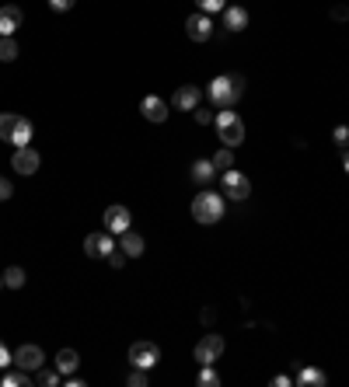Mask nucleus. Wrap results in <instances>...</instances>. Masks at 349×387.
I'll return each instance as SVG.
<instances>
[{
	"label": "nucleus",
	"mask_w": 349,
	"mask_h": 387,
	"mask_svg": "<svg viewBox=\"0 0 349 387\" xmlns=\"http://www.w3.org/2000/svg\"><path fill=\"white\" fill-rule=\"evenodd\" d=\"M245 94V77L241 74H220L206 84V98L217 105V108H234V101Z\"/></svg>",
	"instance_id": "nucleus-1"
},
{
	"label": "nucleus",
	"mask_w": 349,
	"mask_h": 387,
	"mask_svg": "<svg viewBox=\"0 0 349 387\" xmlns=\"http://www.w3.org/2000/svg\"><path fill=\"white\" fill-rule=\"evenodd\" d=\"M223 213H227V203H223V196L210 192V189H203V192L192 199V220H196V223H203V227H214V223H220V220H223Z\"/></svg>",
	"instance_id": "nucleus-2"
},
{
	"label": "nucleus",
	"mask_w": 349,
	"mask_h": 387,
	"mask_svg": "<svg viewBox=\"0 0 349 387\" xmlns=\"http://www.w3.org/2000/svg\"><path fill=\"white\" fill-rule=\"evenodd\" d=\"M217 136L223 147H238L241 140H245V123L238 119V112H231V108H220L217 112Z\"/></svg>",
	"instance_id": "nucleus-3"
},
{
	"label": "nucleus",
	"mask_w": 349,
	"mask_h": 387,
	"mask_svg": "<svg viewBox=\"0 0 349 387\" xmlns=\"http://www.w3.org/2000/svg\"><path fill=\"white\" fill-rule=\"evenodd\" d=\"M223 196H231L234 203L248 199V196H252V178L245 172H238V168H227V172H223Z\"/></svg>",
	"instance_id": "nucleus-4"
},
{
	"label": "nucleus",
	"mask_w": 349,
	"mask_h": 387,
	"mask_svg": "<svg viewBox=\"0 0 349 387\" xmlns=\"http://www.w3.org/2000/svg\"><path fill=\"white\" fill-rule=\"evenodd\" d=\"M130 363L133 366H140V370H154V366L161 363V349H157V342H147V339L133 342L130 345Z\"/></svg>",
	"instance_id": "nucleus-5"
},
{
	"label": "nucleus",
	"mask_w": 349,
	"mask_h": 387,
	"mask_svg": "<svg viewBox=\"0 0 349 387\" xmlns=\"http://www.w3.org/2000/svg\"><path fill=\"white\" fill-rule=\"evenodd\" d=\"M220 356H223V339H220V335H203V339L196 342V363H199V366L217 363Z\"/></svg>",
	"instance_id": "nucleus-6"
},
{
	"label": "nucleus",
	"mask_w": 349,
	"mask_h": 387,
	"mask_svg": "<svg viewBox=\"0 0 349 387\" xmlns=\"http://www.w3.org/2000/svg\"><path fill=\"white\" fill-rule=\"evenodd\" d=\"M39 164H43V157H39V150H35V147H14L11 168H14L18 174H35V172H39Z\"/></svg>",
	"instance_id": "nucleus-7"
},
{
	"label": "nucleus",
	"mask_w": 349,
	"mask_h": 387,
	"mask_svg": "<svg viewBox=\"0 0 349 387\" xmlns=\"http://www.w3.org/2000/svg\"><path fill=\"white\" fill-rule=\"evenodd\" d=\"M43 349H39V345H18V349H14V366H21V370H28V374H35V370H39V366H43Z\"/></svg>",
	"instance_id": "nucleus-8"
},
{
	"label": "nucleus",
	"mask_w": 349,
	"mask_h": 387,
	"mask_svg": "<svg viewBox=\"0 0 349 387\" xmlns=\"http://www.w3.org/2000/svg\"><path fill=\"white\" fill-rule=\"evenodd\" d=\"M185 35L192 39V43H206L210 35H214V21H210V14H192L189 21H185Z\"/></svg>",
	"instance_id": "nucleus-9"
},
{
	"label": "nucleus",
	"mask_w": 349,
	"mask_h": 387,
	"mask_svg": "<svg viewBox=\"0 0 349 387\" xmlns=\"http://www.w3.org/2000/svg\"><path fill=\"white\" fill-rule=\"evenodd\" d=\"M199 105H203V91L196 84H182L174 91V108L178 112H196Z\"/></svg>",
	"instance_id": "nucleus-10"
},
{
	"label": "nucleus",
	"mask_w": 349,
	"mask_h": 387,
	"mask_svg": "<svg viewBox=\"0 0 349 387\" xmlns=\"http://www.w3.org/2000/svg\"><path fill=\"white\" fill-rule=\"evenodd\" d=\"M140 112H143V119H147V123H165L172 108H168V101H165V98H157V94H147V98L140 101Z\"/></svg>",
	"instance_id": "nucleus-11"
},
{
	"label": "nucleus",
	"mask_w": 349,
	"mask_h": 387,
	"mask_svg": "<svg viewBox=\"0 0 349 387\" xmlns=\"http://www.w3.org/2000/svg\"><path fill=\"white\" fill-rule=\"evenodd\" d=\"M130 227H133V216L126 206H109L105 210V230L109 234H126Z\"/></svg>",
	"instance_id": "nucleus-12"
},
{
	"label": "nucleus",
	"mask_w": 349,
	"mask_h": 387,
	"mask_svg": "<svg viewBox=\"0 0 349 387\" xmlns=\"http://www.w3.org/2000/svg\"><path fill=\"white\" fill-rule=\"evenodd\" d=\"M84 252L91 258H109V252H116V241H112V234L105 230V234H87L84 237Z\"/></svg>",
	"instance_id": "nucleus-13"
},
{
	"label": "nucleus",
	"mask_w": 349,
	"mask_h": 387,
	"mask_svg": "<svg viewBox=\"0 0 349 387\" xmlns=\"http://www.w3.org/2000/svg\"><path fill=\"white\" fill-rule=\"evenodd\" d=\"M21 21H25L21 7H14V4L0 7V35H14V32L21 28Z\"/></svg>",
	"instance_id": "nucleus-14"
},
{
	"label": "nucleus",
	"mask_w": 349,
	"mask_h": 387,
	"mask_svg": "<svg viewBox=\"0 0 349 387\" xmlns=\"http://www.w3.org/2000/svg\"><path fill=\"white\" fill-rule=\"evenodd\" d=\"M32 136H35V129H32V123L25 119V116H18L14 119V129H11V147H32Z\"/></svg>",
	"instance_id": "nucleus-15"
},
{
	"label": "nucleus",
	"mask_w": 349,
	"mask_h": 387,
	"mask_svg": "<svg viewBox=\"0 0 349 387\" xmlns=\"http://www.w3.org/2000/svg\"><path fill=\"white\" fill-rule=\"evenodd\" d=\"M223 28H231V32H245V28H248V11L238 7V4L223 7Z\"/></svg>",
	"instance_id": "nucleus-16"
},
{
	"label": "nucleus",
	"mask_w": 349,
	"mask_h": 387,
	"mask_svg": "<svg viewBox=\"0 0 349 387\" xmlns=\"http://www.w3.org/2000/svg\"><path fill=\"white\" fill-rule=\"evenodd\" d=\"M119 248L126 252V258H140V255H143V248H147V241H143V237H140V234L130 227L126 234H119Z\"/></svg>",
	"instance_id": "nucleus-17"
},
{
	"label": "nucleus",
	"mask_w": 349,
	"mask_h": 387,
	"mask_svg": "<svg viewBox=\"0 0 349 387\" xmlns=\"http://www.w3.org/2000/svg\"><path fill=\"white\" fill-rule=\"evenodd\" d=\"M294 384H301V387H325V384H328V377H325L318 366H301V370H297V377H294Z\"/></svg>",
	"instance_id": "nucleus-18"
},
{
	"label": "nucleus",
	"mask_w": 349,
	"mask_h": 387,
	"mask_svg": "<svg viewBox=\"0 0 349 387\" xmlns=\"http://www.w3.org/2000/svg\"><path fill=\"white\" fill-rule=\"evenodd\" d=\"M77 366H81V356H77V349H60V352H56V370H60L63 377H70Z\"/></svg>",
	"instance_id": "nucleus-19"
},
{
	"label": "nucleus",
	"mask_w": 349,
	"mask_h": 387,
	"mask_svg": "<svg viewBox=\"0 0 349 387\" xmlns=\"http://www.w3.org/2000/svg\"><path fill=\"white\" fill-rule=\"evenodd\" d=\"M0 384H4V387H32L35 381H32V374H28V370H21V366H18V370H4Z\"/></svg>",
	"instance_id": "nucleus-20"
},
{
	"label": "nucleus",
	"mask_w": 349,
	"mask_h": 387,
	"mask_svg": "<svg viewBox=\"0 0 349 387\" xmlns=\"http://www.w3.org/2000/svg\"><path fill=\"white\" fill-rule=\"evenodd\" d=\"M214 178H217V168H214V161H196V164H192V181L206 185V181H214Z\"/></svg>",
	"instance_id": "nucleus-21"
},
{
	"label": "nucleus",
	"mask_w": 349,
	"mask_h": 387,
	"mask_svg": "<svg viewBox=\"0 0 349 387\" xmlns=\"http://www.w3.org/2000/svg\"><path fill=\"white\" fill-rule=\"evenodd\" d=\"M32 381L43 384V387H56V384H63V374H60V370H45V366H39V370L32 374Z\"/></svg>",
	"instance_id": "nucleus-22"
},
{
	"label": "nucleus",
	"mask_w": 349,
	"mask_h": 387,
	"mask_svg": "<svg viewBox=\"0 0 349 387\" xmlns=\"http://www.w3.org/2000/svg\"><path fill=\"white\" fill-rule=\"evenodd\" d=\"M4 286H7V290H21V286H25V269H21V265H11V269L4 272Z\"/></svg>",
	"instance_id": "nucleus-23"
},
{
	"label": "nucleus",
	"mask_w": 349,
	"mask_h": 387,
	"mask_svg": "<svg viewBox=\"0 0 349 387\" xmlns=\"http://www.w3.org/2000/svg\"><path fill=\"white\" fill-rule=\"evenodd\" d=\"M0 60H4V63L18 60V43H14V35H0Z\"/></svg>",
	"instance_id": "nucleus-24"
},
{
	"label": "nucleus",
	"mask_w": 349,
	"mask_h": 387,
	"mask_svg": "<svg viewBox=\"0 0 349 387\" xmlns=\"http://www.w3.org/2000/svg\"><path fill=\"white\" fill-rule=\"evenodd\" d=\"M196 384H199V387H220V374H217V370H214V363L199 370V377H196Z\"/></svg>",
	"instance_id": "nucleus-25"
},
{
	"label": "nucleus",
	"mask_w": 349,
	"mask_h": 387,
	"mask_svg": "<svg viewBox=\"0 0 349 387\" xmlns=\"http://www.w3.org/2000/svg\"><path fill=\"white\" fill-rule=\"evenodd\" d=\"M214 168H234V147H223V150H217L214 154Z\"/></svg>",
	"instance_id": "nucleus-26"
},
{
	"label": "nucleus",
	"mask_w": 349,
	"mask_h": 387,
	"mask_svg": "<svg viewBox=\"0 0 349 387\" xmlns=\"http://www.w3.org/2000/svg\"><path fill=\"white\" fill-rule=\"evenodd\" d=\"M126 384H130V387H147V384H150V370H140V366H133V374L126 377Z\"/></svg>",
	"instance_id": "nucleus-27"
},
{
	"label": "nucleus",
	"mask_w": 349,
	"mask_h": 387,
	"mask_svg": "<svg viewBox=\"0 0 349 387\" xmlns=\"http://www.w3.org/2000/svg\"><path fill=\"white\" fill-rule=\"evenodd\" d=\"M14 119H18V116H11V112H0V140H11Z\"/></svg>",
	"instance_id": "nucleus-28"
},
{
	"label": "nucleus",
	"mask_w": 349,
	"mask_h": 387,
	"mask_svg": "<svg viewBox=\"0 0 349 387\" xmlns=\"http://www.w3.org/2000/svg\"><path fill=\"white\" fill-rule=\"evenodd\" d=\"M196 4H199V11H203V14H217V11L227 7V0H196Z\"/></svg>",
	"instance_id": "nucleus-29"
},
{
	"label": "nucleus",
	"mask_w": 349,
	"mask_h": 387,
	"mask_svg": "<svg viewBox=\"0 0 349 387\" xmlns=\"http://www.w3.org/2000/svg\"><path fill=\"white\" fill-rule=\"evenodd\" d=\"M332 140L346 150V147H349V126H336V129H332Z\"/></svg>",
	"instance_id": "nucleus-30"
},
{
	"label": "nucleus",
	"mask_w": 349,
	"mask_h": 387,
	"mask_svg": "<svg viewBox=\"0 0 349 387\" xmlns=\"http://www.w3.org/2000/svg\"><path fill=\"white\" fill-rule=\"evenodd\" d=\"M192 119H196V123H199V126H210V123H214V119H217V116H214V112H206V108H203V105H199V108H196V112H192Z\"/></svg>",
	"instance_id": "nucleus-31"
},
{
	"label": "nucleus",
	"mask_w": 349,
	"mask_h": 387,
	"mask_svg": "<svg viewBox=\"0 0 349 387\" xmlns=\"http://www.w3.org/2000/svg\"><path fill=\"white\" fill-rule=\"evenodd\" d=\"M105 262H109L112 269H123V265H126V252H123V248H116V252H109Z\"/></svg>",
	"instance_id": "nucleus-32"
},
{
	"label": "nucleus",
	"mask_w": 349,
	"mask_h": 387,
	"mask_svg": "<svg viewBox=\"0 0 349 387\" xmlns=\"http://www.w3.org/2000/svg\"><path fill=\"white\" fill-rule=\"evenodd\" d=\"M74 4H77V0H49V7H52L56 14H63V11H70Z\"/></svg>",
	"instance_id": "nucleus-33"
},
{
	"label": "nucleus",
	"mask_w": 349,
	"mask_h": 387,
	"mask_svg": "<svg viewBox=\"0 0 349 387\" xmlns=\"http://www.w3.org/2000/svg\"><path fill=\"white\" fill-rule=\"evenodd\" d=\"M11 363H14V352H7V345L0 342V370H7Z\"/></svg>",
	"instance_id": "nucleus-34"
},
{
	"label": "nucleus",
	"mask_w": 349,
	"mask_h": 387,
	"mask_svg": "<svg viewBox=\"0 0 349 387\" xmlns=\"http://www.w3.org/2000/svg\"><path fill=\"white\" fill-rule=\"evenodd\" d=\"M11 196H14V189H11V181L0 174V199H11Z\"/></svg>",
	"instance_id": "nucleus-35"
},
{
	"label": "nucleus",
	"mask_w": 349,
	"mask_h": 387,
	"mask_svg": "<svg viewBox=\"0 0 349 387\" xmlns=\"http://www.w3.org/2000/svg\"><path fill=\"white\" fill-rule=\"evenodd\" d=\"M332 18H336V21H346L349 11H346V7H332Z\"/></svg>",
	"instance_id": "nucleus-36"
},
{
	"label": "nucleus",
	"mask_w": 349,
	"mask_h": 387,
	"mask_svg": "<svg viewBox=\"0 0 349 387\" xmlns=\"http://www.w3.org/2000/svg\"><path fill=\"white\" fill-rule=\"evenodd\" d=\"M272 384H276V387H290V384H294V381H290L287 374H279V377H272Z\"/></svg>",
	"instance_id": "nucleus-37"
},
{
	"label": "nucleus",
	"mask_w": 349,
	"mask_h": 387,
	"mask_svg": "<svg viewBox=\"0 0 349 387\" xmlns=\"http://www.w3.org/2000/svg\"><path fill=\"white\" fill-rule=\"evenodd\" d=\"M343 168H346V174H349V150L343 154Z\"/></svg>",
	"instance_id": "nucleus-38"
},
{
	"label": "nucleus",
	"mask_w": 349,
	"mask_h": 387,
	"mask_svg": "<svg viewBox=\"0 0 349 387\" xmlns=\"http://www.w3.org/2000/svg\"><path fill=\"white\" fill-rule=\"evenodd\" d=\"M0 286H4V276H0Z\"/></svg>",
	"instance_id": "nucleus-39"
}]
</instances>
